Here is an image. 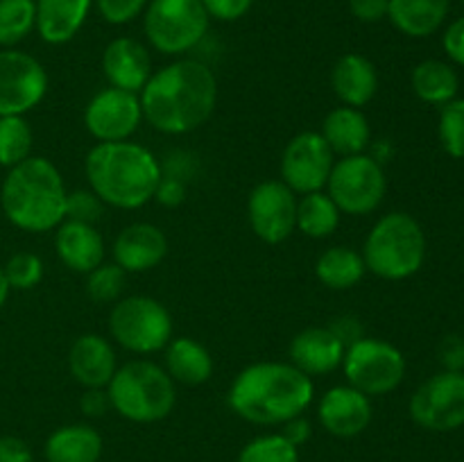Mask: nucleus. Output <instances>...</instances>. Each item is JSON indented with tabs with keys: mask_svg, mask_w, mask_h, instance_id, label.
<instances>
[{
	"mask_svg": "<svg viewBox=\"0 0 464 462\" xmlns=\"http://www.w3.org/2000/svg\"><path fill=\"white\" fill-rule=\"evenodd\" d=\"M444 50L453 62L464 66V18H458L444 32Z\"/></svg>",
	"mask_w": 464,
	"mask_h": 462,
	"instance_id": "43",
	"label": "nucleus"
},
{
	"mask_svg": "<svg viewBox=\"0 0 464 462\" xmlns=\"http://www.w3.org/2000/svg\"><path fill=\"white\" fill-rule=\"evenodd\" d=\"M340 225V208L335 207L329 193L304 195L302 202H297V226L311 238H329Z\"/></svg>",
	"mask_w": 464,
	"mask_h": 462,
	"instance_id": "30",
	"label": "nucleus"
},
{
	"mask_svg": "<svg viewBox=\"0 0 464 462\" xmlns=\"http://www.w3.org/2000/svg\"><path fill=\"white\" fill-rule=\"evenodd\" d=\"M238 462H299V448L284 435H263L245 444Z\"/></svg>",
	"mask_w": 464,
	"mask_h": 462,
	"instance_id": "33",
	"label": "nucleus"
},
{
	"mask_svg": "<svg viewBox=\"0 0 464 462\" xmlns=\"http://www.w3.org/2000/svg\"><path fill=\"white\" fill-rule=\"evenodd\" d=\"M411 417L426 430H456L464 424V374L442 371L411 399Z\"/></svg>",
	"mask_w": 464,
	"mask_h": 462,
	"instance_id": "11",
	"label": "nucleus"
},
{
	"mask_svg": "<svg viewBox=\"0 0 464 462\" xmlns=\"http://www.w3.org/2000/svg\"><path fill=\"white\" fill-rule=\"evenodd\" d=\"M66 197L62 172L44 157H27L9 168L0 188L7 220L32 234H44L66 220Z\"/></svg>",
	"mask_w": 464,
	"mask_h": 462,
	"instance_id": "4",
	"label": "nucleus"
},
{
	"mask_svg": "<svg viewBox=\"0 0 464 462\" xmlns=\"http://www.w3.org/2000/svg\"><path fill=\"white\" fill-rule=\"evenodd\" d=\"M331 86L334 93L347 107H365L379 91V75L374 63L356 53L343 54L331 71Z\"/></svg>",
	"mask_w": 464,
	"mask_h": 462,
	"instance_id": "22",
	"label": "nucleus"
},
{
	"mask_svg": "<svg viewBox=\"0 0 464 462\" xmlns=\"http://www.w3.org/2000/svg\"><path fill=\"white\" fill-rule=\"evenodd\" d=\"M202 5L211 18H218V21H238V18H243L249 12L254 0H202Z\"/></svg>",
	"mask_w": 464,
	"mask_h": 462,
	"instance_id": "39",
	"label": "nucleus"
},
{
	"mask_svg": "<svg viewBox=\"0 0 464 462\" xmlns=\"http://www.w3.org/2000/svg\"><path fill=\"white\" fill-rule=\"evenodd\" d=\"M347 347L331 326H311L299 331L290 342V365L308 376L331 374L344 361Z\"/></svg>",
	"mask_w": 464,
	"mask_h": 462,
	"instance_id": "17",
	"label": "nucleus"
},
{
	"mask_svg": "<svg viewBox=\"0 0 464 462\" xmlns=\"http://www.w3.org/2000/svg\"><path fill=\"white\" fill-rule=\"evenodd\" d=\"M313 394L311 376L290 362H254L236 376L227 401L245 421L276 426L304 415Z\"/></svg>",
	"mask_w": 464,
	"mask_h": 462,
	"instance_id": "2",
	"label": "nucleus"
},
{
	"mask_svg": "<svg viewBox=\"0 0 464 462\" xmlns=\"http://www.w3.org/2000/svg\"><path fill=\"white\" fill-rule=\"evenodd\" d=\"M109 331L131 353H157L172 340V317L159 299L134 294L116 302L109 315Z\"/></svg>",
	"mask_w": 464,
	"mask_h": 462,
	"instance_id": "7",
	"label": "nucleus"
},
{
	"mask_svg": "<svg viewBox=\"0 0 464 462\" xmlns=\"http://www.w3.org/2000/svg\"><path fill=\"white\" fill-rule=\"evenodd\" d=\"M84 168L91 190L116 208L145 207L163 179L157 157L131 140L98 143L86 154Z\"/></svg>",
	"mask_w": 464,
	"mask_h": 462,
	"instance_id": "3",
	"label": "nucleus"
},
{
	"mask_svg": "<svg viewBox=\"0 0 464 462\" xmlns=\"http://www.w3.org/2000/svg\"><path fill=\"white\" fill-rule=\"evenodd\" d=\"M68 370L82 388L102 390L107 388L118 370L116 351L102 335H80L68 353Z\"/></svg>",
	"mask_w": 464,
	"mask_h": 462,
	"instance_id": "20",
	"label": "nucleus"
},
{
	"mask_svg": "<svg viewBox=\"0 0 464 462\" xmlns=\"http://www.w3.org/2000/svg\"><path fill=\"white\" fill-rule=\"evenodd\" d=\"M284 435L285 439H288L290 444H295V447H302V444L308 442V438H311V421L304 419L302 415L295 417V419L285 421L284 424Z\"/></svg>",
	"mask_w": 464,
	"mask_h": 462,
	"instance_id": "45",
	"label": "nucleus"
},
{
	"mask_svg": "<svg viewBox=\"0 0 464 462\" xmlns=\"http://www.w3.org/2000/svg\"><path fill=\"white\" fill-rule=\"evenodd\" d=\"M334 163V152L324 136L320 131H302L285 145L281 157V181L293 193H315L326 186Z\"/></svg>",
	"mask_w": 464,
	"mask_h": 462,
	"instance_id": "13",
	"label": "nucleus"
},
{
	"mask_svg": "<svg viewBox=\"0 0 464 462\" xmlns=\"http://www.w3.org/2000/svg\"><path fill=\"white\" fill-rule=\"evenodd\" d=\"M326 186H329V197L334 199L340 213L367 216L383 202L388 179L376 159L367 154H353L334 163Z\"/></svg>",
	"mask_w": 464,
	"mask_h": 462,
	"instance_id": "10",
	"label": "nucleus"
},
{
	"mask_svg": "<svg viewBox=\"0 0 464 462\" xmlns=\"http://www.w3.org/2000/svg\"><path fill=\"white\" fill-rule=\"evenodd\" d=\"M9 284H7V279H5V272H3V267H0V308L5 306V302H7V297H9Z\"/></svg>",
	"mask_w": 464,
	"mask_h": 462,
	"instance_id": "48",
	"label": "nucleus"
},
{
	"mask_svg": "<svg viewBox=\"0 0 464 462\" xmlns=\"http://www.w3.org/2000/svg\"><path fill=\"white\" fill-rule=\"evenodd\" d=\"M102 199L93 190H72L66 197V220L89 222L95 225L102 216Z\"/></svg>",
	"mask_w": 464,
	"mask_h": 462,
	"instance_id": "37",
	"label": "nucleus"
},
{
	"mask_svg": "<svg viewBox=\"0 0 464 462\" xmlns=\"http://www.w3.org/2000/svg\"><path fill=\"white\" fill-rule=\"evenodd\" d=\"M102 456V438L93 426H62L45 439L48 462H98Z\"/></svg>",
	"mask_w": 464,
	"mask_h": 462,
	"instance_id": "25",
	"label": "nucleus"
},
{
	"mask_svg": "<svg viewBox=\"0 0 464 462\" xmlns=\"http://www.w3.org/2000/svg\"><path fill=\"white\" fill-rule=\"evenodd\" d=\"M48 91V72L32 54L0 50V116H23Z\"/></svg>",
	"mask_w": 464,
	"mask_h": 462,
	"instance_id": "12",
	"label": "nucleus"
},
{
	"mask_svg": "<svg viewBox=\"0 0 464 462\" xmlns=\"http://www.w3.org/2000/svg\"><path fill=\"white\" fill-rule=\"evenodd\" d=\"M0 462H32V451L21 438L3 435L0 438Z\"/></svg>",
	"mask_w": 464,
	"mask_h": 462,
	"instance_id": "42",
	"label": "nucleus"
},
{
	"mask_svg": "<svg viewBox=\"0 0 464 462\" xmlns=\"http://www.w3.org/2000/svg\"><path fill=\"white\" fill-rule=\"evenodd\" d=\"M154 197H159V202L166 204V207H177V204L184 202L186 188H184V184L177 179H161V184H159L157 195H154Z\"/></svg>",
	"mask_w": 464,
	"mask_h": 462,
	"instance_id": "47",
	"label": "nucleus"
},
{
	"mask_svg": "<svg viewBox=\"0 0 464 462\" xmlns=\"http://www.w3.org/2000/svg\"><path fill=\"white\" fill-rule=\"evenodd\" d=\"M247 216L252 231L263 243L279 245L297 226V197L284 181H261L249 193Z\"/></svg>",
	"mask_w": 464,
	"mask_h": 462,
	"instance_id": "14",
	"label": "nucleus"
},
{
	"mask_svg": "<svg viewBox=\"0 0 464 462\" xmlns=\"http://www.w3.org/2000/svg\"><path fill=\"white\" fill-rule=\"evenodd\" d=\"M320 134L329 143L331 152L340 157H353V154H362V149L367 148L372 130L361 109L344 104L329 111V116L322 122Z\"/></svg>",
	"mask_w": 464,
	"mask_h": 462,
	"instance_id": "24",
	"label": "nucleus"
},
{
	"mask_svg": "<svg viewBox=\"0 0 464 462\" xmlns=\"http://www.w3.org/2000/svg\"><path fill=\"white\" fill-rule=\"evenodd\" d=\"M109 406H111V403H109L107 392H102V390H86V392L82 394L80 408L84 415L100 417Z\"/></svg>",
	"mask_w": 464,
	"mask_h": 462,
	"instance_id": "46",
	"label": "nucleus"
},
{
	"mask_svg": "<svg viewBox=\"0 0 464 462\" xmlns=\"http://www.w3.org/2000/svg\"><path fill=\"white\" fill-rule=\"evenodd\" d=\"M331 331L343 340L344 347H349V344H353L356 340L362 338V326L356 317H338V320L331 324Z\"/></svg>",
	"mask_w": 464,
	"mask_h": 462,
	"instance_id": "44",
	"label": "nucleus"
},
{
	"mask_svg": "<svg viewBox=\"0 0 464 462\" xmlns=\"http://www.w3.org/2000/svg\"><path fill=\"white\" fill-rule=\"evenodd\" d=\"M343 370L352 388L361 390L367 397H379L401 385L406 376V358L394 344L362 335L344 351Z\"/></svg>",
	"mask_w": 464,
	"mask_h": 462,
	"instance_id": "9",
	"label": "nucleus"
},
{
	"mask_svg": "<svg viewBox=\"0 0 464 462\" xmlns=\"http://www.w3.org/2000/svg\"><path fill=\"white\" fill-rule=\"evenodd\" d=\"M125 274L127 272L116 263H100L95 270L89 272L86 293L98 303L118 302L122 290H125Z\"/></svg>",
	"mask_w": 464,
	"mask_h": 462,
	"instance_id": "34",
	"label": "nucleus"
},
{
	"mask_svg": "<svg viewBox=\"0 0 464 462\" xmlns=\"http://www.w3.org/2000/svg\"><path fill=\"white\" fill-rule=\"evenodd\" d=\"M462 3H464V0H462Z\"/></svg>",
	"mask_w": 464,
	"mask_h": 462,
	"instance_id": "49",
	"label": "nucleus"
},
{
	"mask_svg": "<svg viewBox=\"0 0 464 462\" xmlns=\"http://www.w3.org/2000/svg\"><path fill=\"white\" fill-rule=\"evenodd\" d=\"M104 77L113 89L140 93L152 77V62L143 43L130 36L113 39L102 54Z\"/></svg>",
	"mask_w": 464,
	"mask_h": 462,
	"instance_id": "19",
	"label": "nucleus"
},
{
	"mask_svg": "<svg viewBox=\"0 0 464 462\" xmlns=\"http://www.w3.org/2000/svg\"><path fill=\"white\" fill-rule=\"evenodd\" d=\"M140 120H143V109H140L139 93L113 89V86L95 93L84 109L86 130L100 143L127 140L139 130Z\"/></svg>",
	"mask_w": 464,
	"mask_h": 462,
	"instance_id": "15",
	"label": "nucleus"
},
{
	"mask_svg": "<svg viewBox=\"0 0 464 462\" xmlns=\"http://www.w3.org/2000/svg\"><path fill=\"white\" fill-rule=\"evenodd\" d=\"M113 410L130 421L152 424L172 412L177 403L175 380L152 361H131L118 367L107 385Z\"/></svg>",
	"mask_w": 464,
	"mask_h": 462,
	"instance_id": "5",
	"label": "nucleus"
},
{
	"mask_svg": "<svg viewBox=\"0 0 464 462\" xmlns=\"http://www.w3.org/2000/svg\"><path fill=\"white\" fill-rule=\"evenodd\" d=\"M166 371L184 385H202L213 376V358L193 338H172L166 347Z\"/></svg>",
	"mask_w": 464,
	"mask_h": 462,
	"instance_id": "26",
	"label": "nucleus"
},
{
	"mask_svg": "<svg viewBox=\"0 0 464 462\" xmlns=\"http://www.w3.org/2000/svg\"><path fill=\"white\" fill-rule=\"evenodd\" d=\"M367 267L362 254L352 247H329L315 263V274L326 288L349 290L365 276Z\"/></svg>",
	"mask_w": 464,
	"mask_h": 462,
	"instance_id": "28",
	"label": "nucleus"
},
{
	"mask_svg": "<svg viewBox=\"0 0 464 462\" xmlns=\"http://www.w3.org/2000/svg\"><path fill=\"white\" fill-rule=\"evenodd\" d=\"M440 140L453 159H464V100H451L442 107Z\"/></svg>",
	"mask_w": 464,
	"mask_h": 462,
	"instance_id": "35",
	"label": "nucleus"
},
{
	"mask_svg": "<svg viewBox=\"0 0 464 462\" xmlns=\"http://www.w3.org/2000/svg\"><path fill=\"white\" fill-rule=\"evenodd\" d=\"M100 16L111 25H122L139 16L148 0H95Z\"/></svg>",
	"mask_w": 464,
	"mask_h": 462,
	"instance_id": "38",
	"label": "nucleus"
},
{
	"mask_svg": "<svg viewBox=\"0 0 464 462\" xmlns=\"http://www.w3.org/2000/svg\"><path fill=\"white\" fill-rule=\"evenodd\" d=\"M36 27L34 0H0V45L12 48L21 43Z\"/></svg>",
	"mask_w": 464,
	"mask_h": 462,
	"instance_id": "31",
	"label": "nucleus"
},
{
	"mask_svg": "<svg viewBox=\"0 0 464 462\" xmlns=\"http://www.w3.org/2000/svg\"><path fill=\"white\" fill-rule=\"evenodd\" d=\"M440 358L447 371H462L464 370V338L449 335L440 347Z\"/></svg>",
	"mask_w": 464,
	"mask_h": 462,
	"instance_id": "41",
	"label": "nucleus"
},
{
	"mask_svg": "<svg viewBox=\"0 0 464 462\" xmlns=\"http://www.w3.org/2000/svg\"><path fill=\"white\" fill-rule=\"evenodd\" d=\"M317 417L335 438H356L372 421L370 397L352 385H335L322 397Z\"/></svg>",
	"mask_w": 464,
	"mask_h": 462,
	"instance_id": "16",
	"label": "nucleus"
},
{
	"mask_svg": "<svg viewBox=\"0 0 464 462\" xmlns=\"http://www.w3.org/2000/svg\"><path fill=\"white\" fill-rule=\"evenodd\" d=\"M5 279H7L9 288L14 290H32L34 285L41 284L44 279V263L36 254L18 252L14 254L3 267Z\"/></svg>",
	"mask_w": 464,
	"mask_h": 462,
	"instance_id": "36",
	"label": "nucleus"
},
{
	"mask_svg": "<svg viewBox=\"0 0 464 462\" xmlns=\"http://www.w3.org/2000/svg\"><path fill=\"white\" fill-rule=\"evenodd\" d=\"M93 0H34L36 32L50 45L68 43L84 25Z\"/></svg>",
	"mask_w": 464,
	"mask_h": 462,
	"instance_id": "23",
	"label": "nucleus"
},
{
	"mask_svg": "<svg viewBox=\"0 0 464 462\" xmlns=\"http://www.w3.org/2000/svg\"><path fill=\"white\" fill-rule=\"evenodd\" d=\"M458 72L440 59H426L412 71V91L429 104H447L458 95Z\"/></svg>",
	"mask_w": 464,
	"mask_h": 462,
	"instance_id": "29",
	"label": "nucleus"
},
{
	"mask_svg": "<svg viewBox=\"0 0 464 462\" xmlns=\"http://www.w3.org/2000/svg\"><path fill=\"white\" fill-rule=\"evenodd\" d=\"M32 157V130L23 116H0V166L14 168Z\"/></svg>",
	"mask_w": 464,
	"mask_h": 462,
	"instance_id": "32",
	"label": "nucleus"
},
{
	"mask_svg": "<svg viewBox=\"0 0 464 462\" xmlns=\"http://www.w3.org/2000/svg\"><path fill=\"white\" fill-rule=\"evenodd\" d=\"M426 258V236L420 222L403 211L381 217L362 245V261L370 272L388 281H401L420 272Z\"/></svg>",
	"mask_w": 464,
	"mask_h": 462,
	"instance_id": "6",
	"label": "nucleus"
},
{
	"mask_svg": "<svg viewBox=\"0 0 464 462\" xmlns=\"http://www.w3.org/2000/svg\"><path fill=\"white\" fill-rule=\"evenodd\" d=\"M449 0H390L388 16L408 36H429L444 23Z\"/></svg>",
	"mask_w": 464,
	"mask_h": 462,
	"instance_id": "27",
	"label": "nucleus"
},
{
	"mask_svg": "<svg viewBox=\"0 0 464 462\" xmlns=\"http://www.w3.org/2000/svg\"><path fill=\"white\" fill-rule=\"evenodd\" d=\"M208 12L202 0H152L145 12V34L163 54H184L204 39Z\"/></svg>",
	"mask_w": 464,
	"mask_h": 462,
	"instance_id": "8",
	"label": "nucleus"
},
{
	"mask_svg": "<svg viewBox=\"0 0 464 462\" xmlns=\"http://www.w3.org/2000/svg\"><path fill=\"white\" fill-rule=\"evenodd\" d=\"M218 82L198 59H179L154 72L140 91L143 118L163 134H188L211 118Z\"/></svg>",
	"mask_w": 464,
	"mask_h": 462,
	"instance_id": "1",
	"label": "nucleus"
},
{
	"mask_svg": "<svg viewBox=\"0 0 464 462\" xmlns=\"http://www.w3.org/2000/svg\"><path fill=\"white\" fill-rule=\"evenodd\" d=\"M54 249L68 270L82 274H89L100 263H104V240L89 222L63 220L57 226Z\"/></svg>",
	"mask_w": 464,
	"mask_h": 462,
	"instance_id": "21",
	"label": "nucleus"
},
{
	"mask_svg": "<svg viewBox=\"0 0 464 462\" xmlns=\"http://www.w3.org/2000/svg\"><path fill=\"white\" fill-rule=\"evenodd\" d=\"M168 254V238L157 225L134 222L118 234L113 243V261L125 272H148Z\"/></svg>",
	"mask_w": 464,
	"mask_h": 462,
	"instance_id": "18",
	"label": "nucleus"
},
{
	"mask_svg": "<svg viewBox=\"0 0 464 462\" xmlns=\"http://www.w3.org/2000/svg\"><path fill=\"white\" fill-rule=\"evenodd\" d=\"M390 0H349V9L362 23H376L388 16Z\"/></svg>",
	"mask_w": 464,
	"mask_h": 462,
	"instance_id": "40",
	"label": "nucleus"
}]
</instances>
